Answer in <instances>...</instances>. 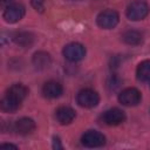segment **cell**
<instances>
[{
  "label": "cell",
  "mask_w": 150,
  "mask_h": 150,
  "mask_svg": "<svg viewBox=\"0 0 150 150\" xmlns=\"http://www.w3.org/2000/svg\"><path fill=\"white\" fill-rule=\"evenodd\" d=\"M30 4L38 12H43V9H45V0H30Z\"/></svg>",
  "instance_id": "obj_18"
},
{
  "label": "cell",
  "mask_w": 150,
  "mask_h": 150,
  "mask_svg": "<svg viewBox=\"0 0 150 150\" xmlns=\"http://www.w3.org/2000/svg\"><path fill=\"white\" fill-rule=\"evenodd\" d=\"M102 118H103V122L108 125H118L125 120V115L121 109L111 108L103 114Z\"/></svg>",
  "instance_id": "obj_8"
},
{
  "label": "cell",
  "mask_w": 150,
  "mask_h": 150,
  "mask_svg": "<svg viewBox=\"0 0 150 150\" xmlns=\"http://www.w3.org/2000/svg\"><path fill=\"white\" fill-rule=\"evenodd\" d=\"M118 101L120 103L127 107L137 105L141 102V93L136 88H127L120 93Z\"/></svg>",
  "instance_id": "obj_6"
},
{
  "label": "cell",
  "mask_w": 150,
  "mask_h": 150,
  "mask_svg": "<svg viewBox=\"0 0 150 150\" xmlns=\"http://www.w3.org/2000/svg\"><path fill=\"white\" fill-rule=\"evenodd\" d=\"M118 20H120L118 13L114 9H105V11L101 12L96 18L97 25L103 29L114 28L118 23Z\"/></svg>",
  "instance_id": "obj_2"
},
{
  "label": "cell",
  "mask_w": 150,
  "mask_h": 150,
  "mask_svg": "<svg viewBox=\"0 0 150 150\" xmlns=\"http://www.w3.org/2000/svg\"><path fill=\"white\" fill-rule=\"evenodd\" d=\"M137 79L143 82H150V60L142 61L136 69Z\"/></svg>",
  "instance_id": "obj_17"
},
{
  "label": "cell",
  "mask_w": 150,
  "mask_h": 150,
  "mask_svg": "<svg viewBox=\"0 0 150 150\" xmlns=\"http://www.w3.org/2000/svg\"><path fill=\"white\" fill-rule=\"evenodd\" d=\"M33 64L38 69H47L52 64V57L48 53L46 52H38L33 56Z\"/></svg>",
  "instance_id": "obj_12"
},
{
  "label": "cell",
  "mask_w": 150,
  "mask_h": 150,
  "mask_svg": "<svg viewBox=\"0 0 150 150\" xmlns=\"http://www.w3.org/2000/svg\"><path fill=\"white\" fill-rule=\"evenodd\" d=\"M14 129L20 135H29L35 129V122L29 117H22L15 122Z\"/></svg>",
  "instance_id": "obj_9"
},
{
  "label": "cell",
  "mask_w": 150,
  "mask_h": 150,
  "mask_svg": "<svg viewBox=\"0 0 150 150\" xmlns=\"http://www.w3.org/2000/svg\"><path fill=\"white\" fill-rule=\"evenodd\" d=\"M21 105V101L16 100L15 97L11 96V95H7L1 100V109L4 111H7V112H13V111H16Z\"/></svg>",
  "instance_id": "obj_14"
},
{
  "label": "cell",
  "mask_w": 150,
  "mask_h": 150,
  "mask_svg": "<svg viewBox=\"0 0 150 150\" xmlns=\"http://www.w3.org/2000/svg\"><path fill=\"white\" fill-rule=\"evenodd\" d=\"M53 148L54 149H62V145H61V143H60V139L59 138H54V141H53Z\"/></svg>",
  "instance_id": "obj_19"
},
{
  "label": "cell",
  "mask_w": 150,
  "mask_h": 150,
  "mask_svg": "<svg viewBox=\"0 0 150 150\" xmlns=\"http://www.w3.org/2000/svg\"><path fill=\"white\" fill-rule=\"evenodd\" d=\"M55 117L60 124H69L74 121L75 118V111L70 107H60L55 111Z\"/></svg>",
  "instance_id": "obj_11"
},
{
  "label": "cell",
  "mask_w": 150,
  "mask_h": 150,
  "mask_svg": "<svg viewBox=\"0 0 150 150\" xmlns=\"http://www.w3.org/2000/svg\"><path fill=\"white\" fill-rule=\"evenodd\" d=\"M26 13V9L20 4H12L6 7L4 12V19L8 23H15L20 21Z\"/></svg>",
  "instance_id": "obj_5"
},
{
  "label": "cell",
  "mask_w": 150,
  "mask_h": 150,
  "mask_svg": "<svg viewBox=\"0 0 150 150\" xmlns=\"http://www.w3.org/2000/svg\"><path fill=\"white\" fill-rule=\"evenodd\" d=\"M84 55H86V49L81 43L71 42L63 48V56L70 62L80 61L84 57Z\"/></svg>",
  "instance_id": "obj_4"
},
{
  "label": "cell",
  "mask_w": 150,
  "mask_h": 150,
  "mask_svg": "<svg viewBox=\"0 0 150 150\" xmlns=\"http://www.w3.org/2000/svg\"><path fill=\"white\" fill-rule=\"evenodd\" d=\"M122 40L123 42H125L127 45H130V46H136V45H139L143 40V36L137 30H127L122 34Z\"/></svg>",
  "instance_id": "obj_16"
},
{
  "label": "cell",
  "mask_w": 150,
  "mask_h": 150,
  "mask_svg": "<svg viewBox=\"0 0 150 150\" xmlns=\"http://www.w3.org/2000/svg\"><path fill=\"white\" fill-rule=\"evenodd\" d=\"M63 91L62 86L56 81H48L42 87V94L48 98H56Z\"/></svg>",
  "instance_id": "obj_10"
},
{
  "label": "cell",
  "mask_w": 150,
  "mask_h": 150,
  "mask_svg": "<svg viewBox=\"0 0 150 150\" xmlns=\"http://www.w3.org/2000/svg\"><path fill=\"white\" fill-rule=\"evenodd\" d=\"M14 41L20 47L29 48L34 43V35L30 32H19L14 35Z\"/></svg>",
  "instance_id": "obj_13"
},
{
  "label": "cell",
  "mask_w": 150,
  "mask_h": 150,
  "mask_svg": "<svg viewBox=\"0 0 150 150\" xmlns=\"http://www.w3.org/2000/svg\"><path fill=\"white\" fill-rule=\"evenodd\" d=\"M81 142L87 148H98V146L104 145L105 137L103 136V134L96 130H89L82 136Z\"/></svg>",
  "instance_id": "obj_7"
},
{
  "label": "cell",
  "mask_w": 150,
  "mask_h": 150,
  "mask_svg": "<svg viewBox=\"0 0 150 150\" xmlns=\"http://www.w3.org/2000/svg\"><path fill=\"white\" fill-rule=\"evenodd\" d=\"M7 95H11L13 97H15L19 101H23L26 98V96L28 95V88L21 83H16L13 84L8 90H7Z\"/></svg>",
  "instance_id": "obj_15"
},
{
  "label": "cell",
  "mask_w": 150,
  "mask_h": 150,
  "mask_svg": "<svg viewBox=\"0 0 150 150\" xmlns=\"http://www.w3.org/2000/svg\"><path fill=\"white\" fill-rule=\"evenodd\" d=\"M1 148H13V149H16L18 146L13 145V144H1Z\"/></svg>",
  "instance_id": "obj_20"
},
{
  "label": "cell",
  "mask_w": 150,
  "mask_h": 150,
  "mask_svg": "<svg viewBox=\"0 0 150 150\" xmlns=\"http://www.w3.org/2000/svg\"><path fill=\"white\" fill-rule=\"evenodd\" d=\"M12 2H13V0H2V5H5V6L12 5Z\"/></svg>",
  "instance_id": "obj_21"
},
{
  "label": "cell",
  "mask_w": 150,
  "mask_h": 150,
  "mask_svg": "<svg viewBox=\"0 0 150 150\" xmlns=\"http://www.w3.org/2000/svg\"><path fill=\"white\" fill-rule=\"evenodd\" d=\"M149 6L144 1H134L127 8V16L132 21L144 19L149 14Z\"/></svg>",
  "instance_id": "obj_1"
},
{
  "label": "cell",
  "mask_w": 150,
  "mask_h": 150,
  "mask_svg": "<svg viewBox=\"0 0 150 150\" xmlns=\"http://www.w3.org/2000/svg\"><path fill=\"white\" fill-rule=\"evenodd\" d=\"M77 103L83 108H94L98 104V94L93 89H82L77 94Z\"/></svg>",
  "instance_id": "obj_3"
}]
</instances>
